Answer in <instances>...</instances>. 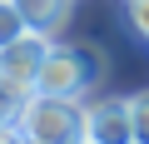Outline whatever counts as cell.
I'll return each instance as SVG.
<instances>
[{
    "instance_id": "cell-1",
    "label": "cell",
    "mask_w": 149,
    "mask_h": 144,
    "mask_svg": "<svg viewBox=\"0 0 149 144\" xmlns=\"http://www.w3.org/2000/svg\"><path fill=\"white\" fill-rule=\"evenodd\" d=\"M15 129L35 144H80L85 139V99H65V95H25L10 109Z\"/></svg>"
},
{
    "instance_id": "cell-2",
    "label": "cell",
    "mask_w": 149,
    "mask_h": 144,
    "mask_svg": "<svg viewBox=\"0 0 149 144\" xmlns=\"http://www.w3.org/2000/svg\"><path fill=\"white\" fill-rule=\"evenodd\" d=\"M100 80H104V55H100V45L74 40V45H50L35 90H40V95H65V99H85Z\"/></svg>"
},
{
    "instance_id": "cell-3",
    "label": "cell",
    "mask_w": 149,
    "mask_h": 144,
    "mask_svg": "<svg viewBox=\"0 0 149 144\" xmlns=\"http://www.w3.org/2000/svg\"><path fill=\"white\" fill-rule=\"evenodd\" d=\"M45 55H50V35H40V30H25L15 45L0 50V99H5V109H15L25 95H35Z\"/></svg>"
},
{
    "instance_id": "cell-4",
    "label": "cell",
    "mask_w": 149,
    "mask_h": 144,
    "mask_svg": "<svg viewBox=\"0 0 149 144\" xmlns=\"http://www.w3.org/2000/svg\"><path fill=\"white\" fill-rule=\"evenodd\" d=\"M85 139L90 144H134V119H129V99H95L85 104Z\"/></svg>"
},
{
    "instance_id": "cell-5",
    "label": "cell",
    "mask_w": 149,
    "mask_h": 144,
    "mask_svg": "<svg viewBox=\"0 0 149 144\" xmlns=\"http://www.w3.org/2000/svg\"><path fill=\"white\" fill-rule=\"evenodd\" d=\"M15 5H20L25 25H30V30H40V35L60 30V25H65V15H70V0H15Z\"/></svg>"
},
{
    "instance_id": "cell-6",
    "label": "cell",
    "mask_w": 149,
    "mask_h": 144,
    "mask_svg": "<svg viewBox=\"0 0 149 144\" xmlns=\"http://www.w3.org/2000/svg\"><path fill=\"white\" fill-rule=\"evenodd\" d=\"M25 30H30V25H25L20 5H15V0H0V50H5V45H15Z\"/></svg>"
},
{
    "instance_id": "cell-7",
    "label": "cell",
    "mask_w": 149,
    "mask_h": 144,
    "mask_svg": "<svg viewBox=\"0 0 149 144\" xmlns=\"http://www.w3.org/2000/svg\"><path fill=\"white\" fill-rule=\"evenodd\" d=\"M129 119H134V144H149V90L129 95Z\"/></svg>"
},
{
    "instance_id": "cell-8",
    "label": "cell",
    "mask_w": 149,
    "mask_h": 144,
    "mask_svg": "<svg viewBox=\"0 0 149 144\" xmlns=\"http://www.w3.org/2000/svg\"><path fill=\"white\" fill-rule=\"evenodd\" d=\"M124 15H129V25L149 40V0H124Z\"/></svg>"
},
{
    "instance_id": "cell-9",
    "label": "cell",
    "mask_w": 149,
    "mask_h": 144,
    "mask_svg": "<svg viewBox=\"0 0 149 144\" xmlns=\"http://www.w3.org/2000/svg\"><path fill=\"white\" fill-rule=\"evenodd\" d=\"M5 124H10V109H5V104H0V129H5Z\"/></svg>"
},
{
    "instance_id": "cell-10",
    "label": "cell",
    "mask_w": 149,
    "mask_h": 144,
    "mask_svg": "<svg viewBox=\"0 0 149 144\" xmlns=\"http://www.w3.org/2000/svg\"><path fill=\"white\" fill-rule=\"evenodd\" d=\"M80 144H90V139H80Z\"/></svg>"
},
{
    "instance_id": "cell-11",
    "label": "cell",
    "mask_w": 149,
    "mask_h": 144,
    "mask_svg": "<svg viewBox=\"0 0 149 144\" xmlns=\"http://www.w3.org/2000/svg\"><path fill=\"white\" fill-rule=\"evenodd\" d=\"M0 104H5V99H0Z\"/></svg>"
}]
</instances>
